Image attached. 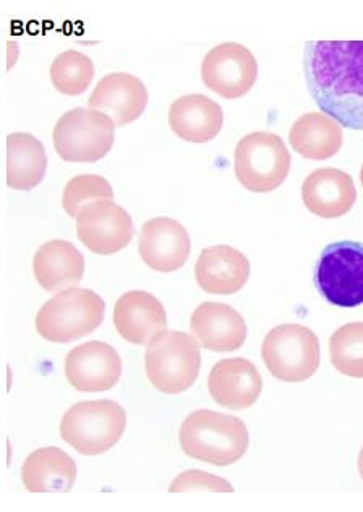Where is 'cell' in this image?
<instances>
[{"mask_svg":"<svg viewBox=\"0 0 363 512\" xmlns=\"http://www.w3.org/2000/svg\"><path fill=\"white\" fill-rule=\"evenodd\" d=\"M224 124L223 109L203 94H187L169 109L172 132L190 143H208L218 137Z\"/></svg>","mask_w":363,"mask_h":512,"instance_id":"obj_20","label":"cell"},{"mask_svg":"<svg viewBox=\"0 0 363 512\" xmlns=\"http://www.w3.org/2000/svg\"><path fill=\"white\" fill-rule=\"evenodd\" d=\"M329 359L342 375L363 378V323H349L329 339Z\"/></svg>","mask_w":363,"mask_h":512,"instance_id":"obj_26","label":"cell"},{"mask_svg":"<svg viewBox=\"0 0 363 512\" xmlns=\"http://www.w3.org/2000/svg\"><path fill=\"white\" fill-rule=\"evenodd\" d=\"M51 82L59 93L67 96H78L88 91L94 78V64L91 57L83 52H62L52 62Z\"/></svg>","mask_w":363,"mask_h":512,"instance_id":"obj_25","label":"cell"},{"mask_svg":"<svg viewBox=\"0 0 363 512\" xmlns=\"http://www.w3.org/2000/svg\"><path fill=\"white\" fill-rule=\"evenodd\" d=\"M261 357L276 380L302 383L320 367V341L307 326L287 323L266 334Z\"/></svg>","mask_w":363,"mask_h":512,"instance_id":"obj_7","label":"cell"},{"mask_svg":"<svg viewBox=\"0 0 363 512\" xmlns=\"http://www.w3.org/2000/svg\"><path fill=\"white\" fill-rule=\"evenodd\" d=\"M171 493H187V491H213V493H234L231 483L218 477L208 474L203 470H185L177 475L176 480L169 487Z\"/></svg>","mask_w":363,"mask_h":512,"instance_id":"obj_28","label":"cell"},{"mask_svg":"<svg viewBox=\"0 0 363 512\" xmlns=\"http://www.w3.org/2000/svg\"><path fill=\"white\" fill-rule=\"evenodd\" d=\"M248 430L234 415L195 410L182 422L179 444L185 456L216 467L232 466L247 454Z\"/></svg>","mask_w":363,"mask_h":512,"instance_id":"obj_2","label":"cell"},{"mask_svg":"<svg viewBox=\"0 0 363 512\" xmlns=\"http://www.w3.org/2000/svg\"><path fill=\"white\" fill-rule=\"evenodd\" d=\"M64 372L70 386L82 393H104L119 383L122 360L106 342H85L65 357Z\"/></svg>","mask_w":363,"mask_h":512,"instance_id":"obj_12","label":"cell"},{"mask_svg":"<svg viewBox=\"0 0 363 512\" xmlns=\"http://www.w3.org/2000/svg\"><path fill=\"white\" fill-rule=\"evenodd\" d=\"M46 169L43 143L31 133H10L7 137V185L18 192H30L43 182Z\"/></svg>","mask_w":363,"mask_h":512,"instance_id":"obj_24","label":"cell"},{"mask_svg":"<svg viewBox=\"0 0 363 512\" xmlns=\"http://www.w3.org/2000/svg\"><path fill=\"white\" fill-rule=\"evenodd\" d=\"M127 428V412L114 401L77 402L60 420V436L83 456H99L114 448Z\"/></svg>","mask_w":363,"mask_h":512,"instance_id":"obj_4","label":"cell"},{"mask_svg":"<svg viewBox=\"0 0 363 512\" xmlns=\"http://www.w3.org/2000/svg\"><path fill=\"white\" fill-rule=\"evenodd\" d=\"M304 72L323 114L363 130V41H308Z\"/></svg>","mask_w":363,"mask_h":512,"instance_id":"obj_1","label":"cell"},{"mask_svg":"<svg viewBox=\"0 0 363 512\" xmlns=\"http://www.w3.org/2000/svg\"><path fill=\"white\" fill-rule=\"evenodd\" d=\"M96 200H114L111 184L101 175H77L69 180V184L65 185L62 193V206L65 213L75 219L86 203Z\"/></svg>","mask_w":363,"mask_h":512,"instance_id":"obj_27","label":"cell"},{"mask_svg":"<svg viewBox=\"0 0 363 512\" xmlns=\"http://www.w3.org/2000/svg\"><path fill=\"white\" fill-rule=\"evenodd\" d=\"M192 240L179 221L172 218L150 219L141 226L138 253L146 266L159 273H174L188 261Z\"/></svg>","mask_w":363,"mask_h":512,"instance_id":"obj_13","label":"cell"},{"mask_svg":"<svg viewBox=\"0 0 363 512\" xmlns=\"http://www.w3.org/2000/svg\"><path fill=\"white\" fill-rule=\"evenodd\" d=\"M148 104V90L140 78L130 73H109L99 80L88 99V106L104 112L125 127L140 119Z\"/></svg>","mask_w":363,"mask_h":512,"instance_id":"obj_16","label":"cell"},{"mask_svg":"<svg viewBox=\"0 0 363 512\" xmlns=\"http://www.w3.org/2000/svg\"><path fill=\"white\" fill-rule=\"evenodd\" d=\"M315 286L323 299L339 308L363 303V244L336 242L321 252Z\"/></svg>","mask_w":363,"mask_h":512,"instance_id":"obj_9","label":"cell"},{"mask_svg":"<svg viewBox=\"0 0 363 512\" xmlns=\"http://www.w3.org/2000/svg\"><path fill=\"white\" fill-rule=\"evenodd\" d=\"M135 227L130 214L114 200L86 203L77 216V237L96 255H114L132 242Z\"/></svg>","mask_w":363,"mask_h":512,"instance_id":"obj_11","label":"cell"},{"mask_svg":"<svg viewBox=\"0 0 363 512\" xmlns=\"http://www.w3.org/2000/svg\"><path fill=\"white\" fill-rule=\"evenodd\" d=\"M190 331L203 349L211 352H234L247 341L244 316L227 303L205 302L195 308Z\"/></svg>","mask_w":363,"mask_h":512,"instance_id":"obj_14","label":"cell"},{"mask_svg":"<svg viewBox=\"0 0 363 512\" xmlns=\"http://www.w3.org/2000/svg\"><path fill=\"white\" fill-rule=\"evenodd\" d=\"M106 303L91 289L70 287L47 300L36 315V331L46 341L65 344L103 325Z\"/></svg>","mask_w":363,"mask_h":512,"instance_id":"obj_3","label":"cell"},{"mask_svg":"<svg viewBox=\"0 0 363 512\" xmlns=\"http://www.w3.org/2000/svg\"><path fill=\"white\" fill-rule=\"evenodd\" d=\"M22 482L30 493H67L77 482V464L69 454L54 446L36 449L23 462Z\"/></svg>","mask_w":363,"mask_h":512,"instance_id":"obj_22","label":"cell"},{"mask_svg":"<svg viewBox=\"0 0 363 512\" xmlns=\"http://www.w3.org/2000/svg\"><path fill=\"white\" fill-rule=\"evenodd\" d=\"M305 208L318 218L338 219L346 216L357 201V188L351 174L334 167L317 169L302 185Z\"/></svg>","mask_w":363,"mask_h":512,"instance_id":"obj_17","label":"cell"},{"mask_svg":"<svg viewBox=\"0 0 363 512\" xmlns=\"http://www.w3.org/2000/svg\"><path fill=\"white\" fill-rule=\"evenodd\" d=\"M359 472H360V477H362V480H363V446H362V449H360V454H359Z\"/></svg>","mask_w":363,"mask_h":512,"instance_id":"obj_29","label":"cell"},{"mask_svg":"<svg viewBox=\"0 0 363 512\" xmlns=\"http://www.w3.org/2000/svg\"><path fill=\"white\" fill-rule=\"evenodd\" d=\"M33 271L44 291H62L77 287L82 282L85 258L67 240H49L38 248L33 260Z\"/></svg>","mask_w":363,"mask_h":512,"instance_id":"obj_21","label":"cell"},{"mask_svg":"<svg viewBox=\"0 0 363 512\" xmlns=\"http://www.w3.org/2000/svg\"><path fill=\"white\" fill-rule=\"evenodd\" d=\"M234 158L235 177L248 192H273L291 171V153L276 133H250L239 141Z\"/></svg>","mask_w":363,"mask_h":512,"instance_id":"obj_8","label":"cell"},{"mask_svg":"<svg viewBox=\"0 0 363 512\" xmlns=\"http://www.w3.org/2000/svg\"><path fill=\"white\" fill-rule=\"evenodd\" d=\"M116 122L91 107L65 112L54 127V148L67 163H96L106 158L116 140Z\"/></svg>","mask_w":363,"mask_h":512,"instance_id":"obj_6","label":"cell"},{"mask_svg":"<svg viewBox=\"0 0 363 512\" xmlns=\"http://www.w3.org/2000/svg\"><path fill=\"white\" fill-rule=\"evenodd\" d=\"M208 389L218 406L245 410L260 399L263 378L250 360L242 357L224 359L219 360L211 370Z\"/></svg>","mask_w":363,"mask_h":512,"instance_id":"obj_15","label":"cell"},{"mask_svg":"<svg viewBox=\"0 0 363 512\" xmlns=\"http://www.w3.org/2000/svg\"><path fill=\"white\" fill-rule=\"evenodd\" d=\"M198 286L208 294L232 295L242 291L250 278V261L229 245L205 248L195 265Z\"/></svg>","mask_w":363,"mask_h":512,"instance_id":"obj_19","label":"cell"},{"mask_svg":"<svg viewBox=\"0 0 363 512\" xmlns=\"http://www.w3.org/2000/svg\"><path fill=\"white\" fill-rule=\"evenodd\" d=\"M295 153L312 161H326L341 151V125L323 112H308L295 120L289 133Z\"/></svg>","mask_w":363,"mask_h":512,"instance_id":"obj_23","label":"cell"},{"mask_svg":"<svg viewBox=\"0 0 363 512\" xmlns=\"http://www.w3.org/2000/svg\"><path fill=\"white\" fill-rule=\"evenodd\" d=\"M201 78L206 88L221 98L239 99L257 83L258 62L242 44H219L203 59Z\"/></svg>","mask_w":363,"mask_h":512,"instance_id":"obj_10","label":"cell"},{"mask_svg":"<svg viewBox=\"0 0 363 512\" xmlns=\"http://www.w3.org/2000/svg\"><path fill=\"white\" fill-rule=\"evenodd\" d=\"M360 182H362V187H363V166H362V169H360Z\"/></svg>","mask_w":363,"mask_h":512,"instance_id":"obj_30","label":"cell"},{"mask_svg":"<svg viewBox=\"0 0 363 512\" xmlns=\"http://www.w3.org/2000/svg\"><path fill=\"white\" fill-rule=\"evenodd\" d=\"M200 349V342L190 334L164 329L146 347L148 380L161 393H185L200 375Z\"/></svg>","mask_w":363,"mask_h":512,"instance_id":"obj_5","label":"cell"},{"mask_svg":"<svg viewBox=\"0 0 363 512\" xmlns=\"http://www.w3.org/2000/svg\"><path fill=\"white\" fill-rule=\"evenodd\" d=\"M114 326L120 338L130 344L148 346L167 328L166 308L150 292H125L114 307Z\"/></svg>","mask_w":363,"mask_h":512,"instance_id":"obj_18","label":"cell"}]
</instances>
